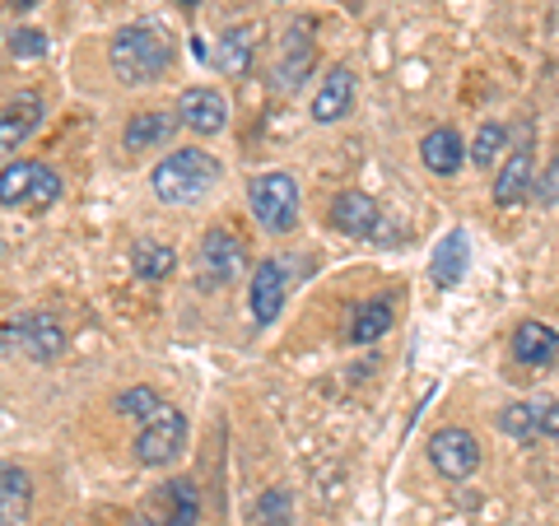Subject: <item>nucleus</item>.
<instances>
[{"label": "nucleus", "instance_id": "nucleus-1", "mask_svg": "<svg viewBox=\"0 0 559 526\" xmlns=\"http://www.w3.org/2000/svg\"><path fill=\"white\" fill-rule=\"evenodd\" d=\"M108 65L121 84H154L173 70V38L154 24H127L108 47Z\"/></svg>", "mask_w": 559, "mask_h": 526}, {"label": "nucleus", "instance_id": "nucleus-2", "mask_svg": "<svg viewBox=\"0 0 559 526\" xmlns=\"http://www.w3.org/2000/svg\"><path fill=\"white\" fill-rule=\"evenodd\" d=\"M219 178H224V168L210 150H173L168 159L154 164L150 187L164 205H197L201 196H210L219 187Z\"/></svg>", "mask_w": 559, "mask_h": 526}, {"label": "nucleus", "instance_id": "nucleus-3", "mask_svg": "<svg viewBox=\"0 0 559 526\" xmlns=\"http://www.w3.org/2000/svg\"><path fill=\"white\" fill-rule=\"evenodd\" d=\"M61 196V178L51 172L47 164H33V159H14L0 168V205L5 210H47L57 205Z\"/></svg>", "mask_w": 559, "mask_h": 526}, {"label": "nucleus", "instance_id": "nucleus-4", "mask_svg": "<svg viewBox=\"0 0 559 526\" xmlns=\"http://www.w3.org/2000/svg\"><path fill=\"white\" fill-rule=\"evenodd\" d=\"M248 205H252V219L266 234H289L299 224V187H294L289 172H261V178H252Z\"/></svg>", "mask_w": 559, "mask_h": 526}, {"label": "nucleus", "instance_id": "nucleus-5", "mask_svg": "<svg viewBox=\"0 0 559 526\" xmlns=\"http://www.w3.org/2000/svg\"><path fill=\"white\" fill-rule=\"evenodd\" d=\"M182 452H187V415L173 406H159L135 433V457L145 466H168V462H178Z\"/></svg>", "mask_w": 559, "mask_h": 526}, {"label": "nucleus", "instance_id": "nucleus-6", "mask_svg": "<svg viewBox=\"0 0 559 526\" xmlns=\"http://www.w3.org/2000/svg\"><path fill=\"white\" fill-rule=\"evenodd\" d=\"M242 266H248V248L229 234V229H210L201 238V289H219V285H229V279L242 275Z\"/></svg>", "mask_w": 559, "mask_h": 526}, {"label": "nucleus", "instance_id": "nucleus-7", "mask_svg": "<svg viewBox=\"0 0 559 526\" xmlns=\"http://www.w3.org/2000/svg\"><path fill=\"white\" fill-rule=\"evenodd\" d=\"M285 298H289V266H285L280 256L261 261V266L252 271V285H248L252 322H257V326L280 322V312H285Z\"/></svg>", "mask_w": 559, "mask_h": 526}, {"label": "nucleus", "instance_id": "nucleus-8", "mask_svg": "<svg viewBox=\"0 0 559 526\" xmlns=\"http://www.w3.org/2000/svg\"><path fill=\"white\" fill-rule=\"evenodd\" d=\"M429 462H433V470H439L443 480L476 476V466H480L476 433H466V429H439V433L429 438Z\"/></svg>", "mask_w": 559, "mask_h": 526}, {"label": "nucleus", "instance_id": "nucleus-9", "mask_svg": "<svg viewBox=\"0 0 559 526\" xmlns=\"http://www.w3.org/2000/svg\"><path fill=\"white\" fill-rule=\"evenodd\" d=\"M5 336H10L14 349H24V355H28V359H38V363L57 359V355H61V345H66L61 322L51 318V312H24V318L5 322Z\"/></svg>", "mask_w": 559, "mask_h": 526}, {"label": "nucleus", "instance_id": "nucleus-10", "mask_svg": "<svg viewBox=\"0 0 559 526\" xmlns=\"http://www.w3.org/2000/svg\"><path fill=\"white\" fill-rule=\"evenodd\" d=\"M312 61H318V51H312V38H308V24H289V33L280 38V57H275V89L280 94H294L299 84L308 80Z\"/></svg>", "mask_w": 559, "mask_h": 526}, {"label": "nucleus", "instance_id": "nucleus-11", "mask_svg": "<svg viewBox=\"0 0 559 526\" xmlns=\"http://www.w3.org/2000/svg\"><path fill=\"white\" fill-rule=\"evenodd\" d=\"M178 117H182L187 131H197V135H219L224 127H229V103H224L219 89L191 84V89H182V98H178Z\"/></svg>", "mask_w": 559, "mask_h": 526}, {"label": "nucleus", "instance_id": "nucleus-12", "mask_svg": "<svg viewBox=\"0 0 559 526\" xmlns=\"http://www.w3.org/2000/svg\"><path fill=\"white\" fill-rule=\"evenodd\" d=\"M38 127H43V98L38 94H20L14 103H5V112H0V159H10Z\"/></svg>", "mask_w": 559, "mask_h": 526}, {"label": "nucleus", "instance_id": "nucleus-13", "mask_svg": "<svg viewBox=\"0 0 559 526\" xmlns=\"http://www.w3.org/2000/svg\"><path fill=\"white\" fill-rule=\"evenodd\" d=\"M331 224L345 234V238H373L378 229V201L369 191H341L336 201H331Z\"/></svg>", "mask_w": 559, "mask_h": 526}, {"label": "nucleus", "instance_id": "nucleus-14", "mask_svg": "<svg viewBox=\"0 0 559 526\" xmlns=\"http://www.w3.org/2000/svg\"><path fill=\"white\" fill-rule=\"evenodd\" d=\"M345 112H355V75H349V65H336L322 80L318 98H312V121L331 127V121H341Z\"/></svg>", "mask_w": 559, "mask_h": 526}, {"label": "nucleus", "instance_id": "nucleus-15", "mask_svg": "<svg viewBox=\"0 0 559 526\" xmlns=\"http://www.w3.org/2000/svg\"><path fill=\"white\" fill-rule=\"evenodd\" d=\"M33 507V480L24 466L0 462V526H24Z\"/></svg>", "mask_w": 559, "mask_h": 526}, {"label": "nucleus", "instance_id": "nucleus-16", "mask_svg": "<svg viewBox=\"0 0 559 526\" xmlns=\"http://www.w3.org/2000/svg\"><path fill=\"white\" fill-rule=\"evenodd\" d=\"M466 261H471L466 229H452V234H443V238H439V248H433V256H429V279H433V285H439V289L462 285Z\"/></svg>", "mask_w": 559, "mask_h": 526}, {"label": "nucleus", "instance_id": "nucleus-17", "mask_svg": "<svg viewBox=\"0 0 559 526\" xmlns=\"http://www.w3.org/2000/svg\"><path fill=\"white\" fill-rule=\"evenodd\" d=\"M178 127H182L178 108H173V112H140V117L127 121V131H121V145H127L131 154L135 150H164Z\"/></svg>", "mask_w": 559, "mask_h": 526}, {"label": "nucleus", "instance_id": "nucleus-18", "mask_svg": "<svg viewBox=\"0 0 559 526\" xmlns=\"http://www.w3.org/2000/svg\"><path fill=\"white\" fill-rule=\"evenodd\" d=\"M513 359L527 368H546L559 359V331L546 322H522L513 331Z\"/></svg>", "mask_w": 559, "mask_h": 526}, {"label": "nucleus", "instance_id": "nucleus-19", "mask_svg": "<svg viewBox=\"0 0 559 526\" xmlns=\"http://www.w3.org/2000/svg\"><path fill=\"white\" fill-rule=\"evenodd\" d=\"M532 172H536V159H532V150L522 145V150H513L509 159H503V168H499V178H495V205H518L527 191L536 187L532 182Z\"/></svg>", "mask_w": 559, "mask_h": 526}, {"label": "nucleus", "instance_id": "nucleus-20", "mask_svg": "<svg viewBox=\"0 0 559 526\" xmlns=\"http://www.w3.org/2000/svg\"><path fill=\"white\" fill-rule=\"evenodd\" d=\"M419 159H425V168H429V172H439V178H452V172L462 168V159H466L462 135L452 131V127L429 131L425 140H419Z\"/></svg>", "mask_w": 559, "mask_h": 526}, {"label": "nucleus", "instance_id": "nucleus-21", "mask_svg": "<svg viewBox=\"0 0 559 526\" xmlns=\"http://www.w3.org/2000/svg\"><path fill=\"white\" fill-rule=\"evenodd\" d=\"M392 318H396L392 294L369 298V303L355 312V322H349V340H355V345H373L378 336H388V331H392Z\"/></svg>", "mask_w": 559, "mask_h": 526}, {"label": "nucleus", "instance_id": "nucleus-22", "mask_svg": "<svg viewBox=\"0 0 559 526\" xmlns=\"http://www.w3.org/2000/svg\"><path fill=\"white\" fill-rule=\"evenodd\" d=\"M210 61L219 65V75L242 80L248 75V65H252V28H229L219 38V47L210 51Z\"/></svg>", "mask_w": 559, "mask_h": 526}, {"label": "nucleus", "instance_id": "nucleus-23", "mask_svg": "<svg viewBox=\"0 0 559 526\" xmlns=\"http://www.w3.org/2000/svg\"><path fill=\"white\" fill-rule=\"evenodd\" d=\"M131 271L140 279H150V285H159V279H168L173 271H178V252L164 248V242H140V248L131 252Z\"/></svg>", "mask_w": 559, "mask_h": 526}, {"label": "nucleus", "instance_id": "nucleus-24", "mask_svg": "<svg viewBox=\"0 0 559 526\" xmlns=\"http://www.w3.org/2000/svg\"><path fill=\"white\" fill-rule=\"evenodd\" d=\"M164 499H168L164 526H197L201 522V494H197V485L191 480H168Z\"/></svg>", "mask_w": 559, "mask_h": 526}, {"label": "nucleus", "instance_id": "nucleus-25", "mask_svg": "<svg viewBox=\"0 0 559 526\" xmlns=\"http://www.w3.org/2000/svg\"><path fill=\"white\" fill-rule=\"evenodd\" d=\"M495 425H499V433H509L513 443H536V438H540V425H536L532 401H513V406H503Z\"/></svg>", "mask_w": 559, "mask_h": 526}, {"label": "nucleus", "instance_id": "nucleus-26", "mask_svg": "<svg viewBox=\"0 0 559 526\" xmlns=\"http://www.w3.org/2000/svg\"><path fill=\"white\" fill-rule=\"evenodd\" d=\"M503 145H509V127H503V121H485L476 140H471V159H476V168H495Z\"/></svg>", "mask_w": 559, "mask_h": 526}, {"label": "nucleus", "instance_id": "nucleus-27", "mask_svg": "<svg viewBox=\"0 0 559 526\" xmlns=\"http://www.w3.org/2000/svg\"><path fill=\"white\" fill-rule=\"evenodd\" d=\"M257 526H289L294 522V499L289 489H266V494L257 499Z\"/></svg>", "mask_w": 559, "mask_h": 526}, {"label": "nucleus", "instance_id": "nucleus-28", "mask_svg": "<svg viewBox=\"0 0 559 526\" xmlns=\"http://www.w3.org/2000/svg\"><path fill=\"white\" fill-rule=\"evenodd\" d=\"M159 406H164V401L154 396V387H131V392H121V396H117V410H121V415H131V419H140V425H145V419L159 410Z\"/></svg>", "mask_w": 559, "mask_h": 526}, {"label": "nucleus", "instance_id": "nucleus-29", "mask_svg": "<svg viewBox=\"0 0 559 526\" xmlns=\"http://www.w3.org/2000/svg\"><path fill=\"white\" fill-rule=\"evenodd\" d=\"M47 51V38L38 28H20V33H10V57H20V61H33V57H43Z\"/></svg>", "mask_w": 559, "mask_h": 526}, {"label": "nucleus", "instance_id": "nucleus-30", "mask_svg": "<svg viewBox=\"0 0 559 526\" xmlns=\"http://www.w3.org/2000/svg\"><path fill=\"white\" fill-rule=\"evenodd\" d=\"M532 410H536V425H540V433L546 438H559V401H532Z\"/></svg>", "mask_w": 559, "mask_h": 526}, {"label": "nucleus", "instance_id": "nucleus-31", "mask_svg": "<svg viewBox=\"0 0 559 526\" xmlns=\"http://www.w3.org/2000/svg\"><path fill=\"white\" fill-rule=\"evenodd\" d=\"M536 191H540V201H546V205H559V159L546 168V178L536 182Z\"/></svg>", "mask_w": 559, "mask_h": 526}, {"label": "nucleus", "instance_id": "nucleus-32", "mask_svg": "<svg viewBox=\"0 0 559 526\" xmlns=\"http://www.w3.org/2000/svg\"><path fill=\"white\" fill-rule=\"evenodd\" d=\"M131 526H164V522H154V517H131Z\"/></svg>", "mask_w": 559, "mask_h": 526}, {"label": "nucleus", "instance_id": "nucleus-33", "mask_svg": "<svg viewBox=\"0 0 559 526\" xmlns=\"http://www.w3.org/2000/svg\"><path fill=\"white\" fill-rule=\"evenodd\" d=\"M10 5H14V10H33V5H38V0H10Z\"/></svg>", "mask_w": 559, "mask_h": 526}, {"label": "nucleus", "instance_id": "nucleus-34", "mask_svg": "<svg viewBox=\"0 0 559 526\" xmlns=\"http://www.w3.org/2000/svg\"><path fill=\"white\" fill-rule=\"evenodd\" d=\"M178 5H187V10H191V5H197V0H178Z\"/></svg>", "mask_w": 559, "mask_h": 526}]
</instances>
